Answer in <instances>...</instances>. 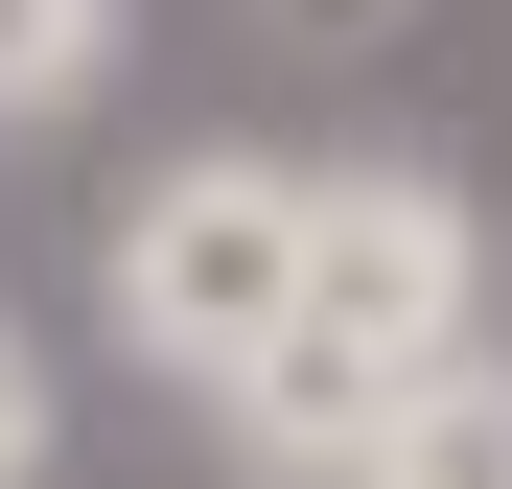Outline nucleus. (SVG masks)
<instances>
[{
	"mask_svg": "<svg viewBox=\"0 0 512 489\" xmlns=\"http://www.w3.org/2000/svg\"><path fill=\"white\" fill-rule=\"evenodd\" d=\"M94 280H117V350H163L187 396H233V373L303 326V163H256V140L140 163L117 233H94Z\"/></svg>",
	"mask_w": 512,
	"mask_h": 489,
	"instance_id": "obj_1",
	"label": "nucleus"
},
{
	"mask_svg": "<svg viewBox=\"0 0 512 489\" xmlns=\"http://www.w3.org/2000/svg\"><path fill=\"white\" fill-rule=\"evenodd\" d=\"M489 233H466V187L443 163H303V350H350V373H443V350H489Z\"/></svg>",
	"mask_w": 512,
	"mask_h": 489,
	"instance_id": "obj_2",
	"label": "nucleus"
},
{
	"mask_svg": "<svg viewBox=\"0 0 512 489\" xmlns=\"http://www.w3.org/2000/svg\"><path fill=\"white\" fill-rule=\"evenodd\" d=\"M350 489H512V350H443V373L373 420V466H350Z\"/></svg>",
	"mask_w": 512,
	"mask_h": 489,
	"instance_id": "obj_3",
	"label": "nucleus"
},
{
	"mask_svg": "<svg viewBox=\"0 0 512 489\" xmlns=\"http://www.w3.org/2000/svg\"><path fill=\"white\" fill-rule=\"evenodd\" d=\"M94 47H117V0H0V117H70Z\"/></svg>",
	"mask_w": 512,
	"mask_h": 489,
	"instance_id": "obj_4",
	"label": "nucleus"
},
{
	"mask_svg": "<svg viewBox=\"0 0 512 489\" xmlns=\"http://www.w3.org/2000/svg\"><path fill=\"white\" fill-rule=\"evenodd\" d=\"M0 489H47V350L0 326Z\"/></svg>",
	"mask_w": 512,
	"mask_h": 489,
	"instance_id": "obj_5",
	"label": "nucleus"
}]
</instances>
